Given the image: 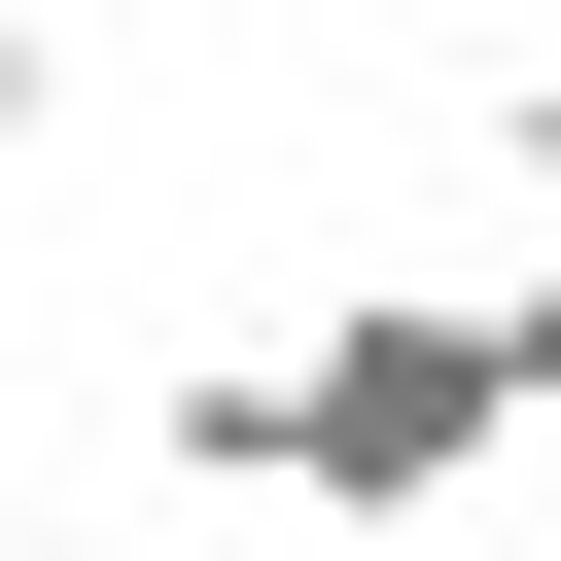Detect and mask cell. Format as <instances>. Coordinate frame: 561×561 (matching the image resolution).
Here are the masks:
<instances>
[{"instance_id": "7a4b0ae2", "label": "cell", "mask_w": 561, "mask_h": 561, "mask_svg": "<svg viewBox=\"0 0 561 561\" xmlns=\"http://www.w3.org/2000/svg\"><path fill=\"white\" fill-rule=\"evenodd\" d=\"M456 316H491V421H561V280H456Z\"/></svg>"}, {"instance_id": "6da1fadb", "label": "cell", "mask_w": 561, "mask_h": 561, "mask_svg": "<svg viewBox=\"0 0 561 561\" xmlns=\"http://www.w3.org/2000/svg\"><path fill=\"white\" fill-rule=\"evenodd\" d=\"M526 421H491V316L456 280H316V316H245V491L280 526H456Z\"/></svg>"}, {"instance_id": "5b68a950", "label": "cell", "mask_w": 561, "mask_h": 561, "mask_svg": "<svg viewBox=\"0 0 561 561\" xmlns=\"http://www.w3.org/2000/svg\"><path fill=\"white\" fill-rule=\"evenodd\" d=\"M386 35H456V0H386Z\"/></svg>"}, {"instance_id": "277c9868", "label": "cell", "mask_w": 561, "mask_h": 561, "mask_svg": "<svg viewBox=\"0 0 561 561\" xmlns=\"http://www.w3.org/2000/svg\"><path fill=\"white\" fill-rule=\"evenodd\" d=\"M0 561H105V526H0Z\"/></svg>"}, {"instance_id": "3957f363", "label": "cell", "mask_w": 561, "mask_h": 561, "mask_svg": "<svg viewBox=\"0 0 561 561\" xmlns=\"http://www.w3.org/2000/svg\"><path fill=\"white\" fill-rule=\"evenodd\" d=\"M491 140H526V210H561V35H526V70H491Z\"/></svg>"}]
</instances>
